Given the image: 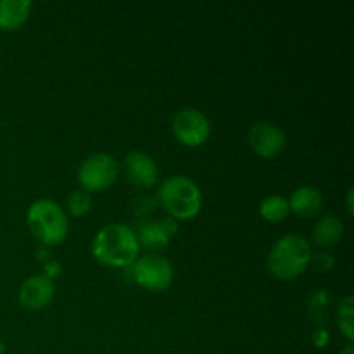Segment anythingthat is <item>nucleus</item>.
Returning <instances> with one entry per match:
<instances>
[{"label": "nucleus", "instance_id": "ddd939ff", "mask_svg": "<svg viewBox=\"0 0 354 354\" xmlns=\"http://www.w3.org/2000/svg\"><path fill=\"white\" fill-rule=\"evenodd\" d=\"M342 234H344V225H342L341 218L335 214H325L322 216L317 223L313 225V241L322 248H330V245L337 244L341 241Z\"/></svg>", "mask_w": 354, "mask_h": 354}, {"label": "nucleus", "instance_id": "2eb2a0df", "mask_svg": "<svg viewBox=\"0 0 354 354\" xmlns=\"http://www.w3.org/2000/svg\"><path fill=\"white\" fill-rule=\"evenodd\" d=\"M289 213V203H287L286 197L279 196V194L265 197L261 206H259V214H261L266 221H272V223H279V221L286 220Z\"/></svg>", "mask_w": 354, "mask_h": 354}, {"label": "nucleus", "instance_id": "f8f14e48", "mask_svg": "<svg viewBox=\"0 0 354 354\" xmlns=\"http://www.w3.org/2000/svg\"><path fill=\"white\" fill-rule=\"evenodd\" d=\"M30 12V0H0V30H17L21 24L26 23Z\"/></svg>", "mask_w": 354, "mask_h": 354}, {"label": "nucleus", "instance_id": "b1692460", "mask_svg": "<svg viewBox=\"0 0 354 354\" xmlns=\"http://www.w3.org/2000/svg\"><path fill=\"white\" fill-rule=\"evenodd\" d=\"M0 354H6V344L2 341H0Z\"/></svg>", "mask_w": 354, "mask_h": 354}, {"label": "nucleus", "instance_id": "a211bd4d", "mask_svg": "<svg viewBox=\"0 0 354 354\" xmlns=\"http://www.w3.org/2000/svg\"><path fill=\"white\" fill-rule=\"evenodd\" d=\"M62 273V265L57 261V259H48L44 265V275L48 277L50 280H54L55 277H59Z\"/></svg>", "mask_w": 354, "mask_h": 354}, {"label": "nucleus", "instance_id": "20e7f679", "mask_svg": "<svg viewBox=\"0 0 354 354\" xmlns=\"http://www.w3.org/2000/svg\"><path fill=\"white\" fill-rule=\"evenodd\" d=\"M26 221L33 237L44 245L59 244L64 241L69 230L64 209L48 197H41L30 204Z\"/></svg>", "mask_w": 354, "mask_h": 354}, {"label": "nucleus", "instance_id": "dca6fc26", "mask_svg": "<svg viewBox=\"0 0 354 354\" xmlns=\"http://www.w3.org/2000/svg\"><path fill=\"white\" fill-rule=\"evenodd\" d=\"M353 296H346L337 306V324L341 327V332L346 335L349 342L354 339V327H353Z\"/></svg>", "mask_w": 354, "mask_h": 354}, {"label": "nucleus", "instance_id": "7ed1b4c3", "mask_svg": "<svg viewBox=\"0 0 354 354\" xmlns=\"http://www.w3.org/2000/svg\"><path fill=\"white\" fill-rule=\"evenodd\" d=\"M158 196L166 213L175 220H190L197 216L203 207V192L199 185L185 175L166 178L159 187Z\"/></svg>", "mask_w": 354, "mask_h": 354}, {"label": "nucleus", "instance_id": "5701e85b", "mask_svg": "<svg viewBox=\"0 0 354 354\" xmlns=\"http://www.w3.org/2000/svg\"><path fill=\"white\" fill-rule=\"evenodd\" d=\"M341 354H354V348H353V344H351V342H349V344L346 346L344 349H342Z\"/></svg>", "mask_w": 354, "mask_h": 354}, {"label": "nucleus", "instance_id": "6e6552de", "mask_svg": "<svg viewBox=\"0 0 354 354\" xmlns=\"http://www.w3.org/2000/svg\"><path fill=\"white\" fill-rule=\"evenodd\" d=\"M249 144L256 154L272 159L279 156L286 147V133L277 124L259 121V123L252 124L251 131H249Z\"/></svg>", "mask_w": 354, "mask_h": 354}, {"label": "nucleus", "instance_id": "6ab92c4d", "mask_svg": "<svg viewBox=\"0 0 354 354\" xmlns=\"http://www.w3.org/2000/svg\"><path fill=\"white\" fill-rule=\"evenodd\" d=\"M315 263H317L318 268L330 270L332 265H334V258H332L330 254H327V252H320V254L315 258Z\"/></svg>", "mask_w": 354, "mask_h": 354}, {"label": "nucleus", "instance_id": "0eeeda50", "mask_svg": "<svg viewBox=\"0 0 354 354\" xmlns=\"http://www.w3.org/2000/svg\"><path fill=\"white\" fill-rule=\"evenodd\" d=\"M171 130L176 140L189 147H197L207 140L211 133V124L206 114L194 107H185L173 116Z\"/></svg>", "mask_w": 354, "mask_h": 354}, {"label": "nucleus", "instance_id": "f3484780", "mask_svg": "<svg viewBox=\"0 0 354 354\" xmlns=\"http://www.w3.org/2000/svg\"><path fill=\"white\" fill-rule=\"evenodd\" d=\"M90 207H92V197L85 190H75L68 197V209L73 216H85L90 211Z\"/></svg>", "mask_w": 354, "mask_h": 354}, {"label": "nucleus", "instance_id": "f03ea898", "mask_svg": "<svg viewBox=\"0 0 354 354\" xmlns=\"http://www.w3.org/2000/svg\"><path fill=\"white\" fill-rule=\"evenodd\" d=\"M313 259L311 245L303 235L287 234L273 244L268 254V272L279 280H294Z\"/></svg>", "mask_w": 354, "mask_h": 354}, {"label": "nucleus", "instance_id": "9b49d317", "mask_svg": "<svg viewBox=\"0 0 354 354\" xmlns=\"http://www.w3.org/2000/svg\"><path fill=\"white\" fill-rule=\"evenodd\" d=\"M287 203H289V209L292 213L299 214L303 218H310L315 216L322 209V206H324V196L315 187L303 185L290 194Z\"/></svg>", "mask_w": 354, "mask_h": 354}, {"label": "nucleus", "instance_id": "aec40b11", "mask_svg": "<svg viewBox=\"0 0 354 354\" xmlns=\"http://www.w3.org/2000/svg\"><path fill=\"white\" fill-rule=\"evenodd\" d=\"M159 225L165 228V232L169 235V237H171V235H175L176 230H178V223H176L175 218H162V220L159 221Z\"/></svg>", "mask_w": 354, "mask_h": 354}, {"label": "nucleus", "instance_id": "f257e3e1", "mask_svg": "<svg viewBox=\"0 0 354 354\" xmlns=\"http://www.w3.org/2000/svg\"><path fill=\"white\" fill-rule=\"evenodd\" d=\"M137 235L128 225L109 223L100 228L92 242V254L99 263L113 268H128L138 258Z\"/></svg>", "mask_w": 354, "mask_h": 354}, {"label": "nucleus", "instance_id": "423d86ee", "mask_svg": "<svg viewBox=\"0 0 354 354\" xmlns=\"http://www.w3.org/2000/svg\"><path fill=\"white\" fill-rule=\"evenodd\" d=\"M120 173V165L116 159L106 152L92 154L80 165L78 180L85 192L104 190L114 183Z\"/></svg>", "mask_w": 354, "mask_h": 354}, {"label": "nucleus", "instance_id": "4468645a", "mask_svg": "<svg viewBox=\"0 0 354 354\" xmlns=\"http://www.w3.org/2000/svg\"><path fill=\"white\" fill-rule=\"evenodd\" d=\"M137 241L140 248H145L147 251L156 252L159 254V251L166 248L169 244V235L166 234L165 228L159 225V221H149V223H144L138 230Z\"/></svg>", "mask_w": 354, "mask_h": 354}, {"label": "nucleus", "instance_id": "39448f33", "mask_svg": "<svg viewBox=\"0 0 354 354\" xmlns=\"http://www.w3.org/2000/svg\"><path fill=\"white\" fill-rule=\"evenodd\" d=\"M130 268L135 282L151 292L166 290L175 279V272H173V265L169 263V259L161 254H156V252H147V254L137 258Z\"/></svg>", "mask_w": 354, "mask_h": 354}, {"label": "nucleus", "instance_id": "1a4fd4ad", "mask_svg": "<svg viewBox=\"0 0 354 354\" xmlns=\"http://www.w3.org/2000/svg\"><path fill=\"white\" fill-rule=\"evenodd\" d=\"M124 175L127 180L135 187L149 189L156 185L159 178V168L154 158L144 151H133L124 158Z\"/></svg>", "mask_w": 354, "mask_h": 354}, {"label": "nucleus", "instance_id": "4be33fe9", "mask_svg": "<svg viewBox=\"0 0 354 354\" xmlns=\"http://www.w3.org/2000/svg\"><path fill=\"white\" fill-rule=\"evenodd\" d=\"M348 211L353 214V189L348 190Z\"/></svg>", "mask_w": 354, "mask_h": 354}, {"label": "nucleus", "instance_id": "412c9836", "mask_svg": "<svg viewBox=\"0 0 354 354\" xmlns=\"http://www.w3.org/2000/svg\"><path fill=\"white\" fill-rule=\"evenodd\" d=\"M315 342H317L318 346H324L325 342H328V334L325 330H318L317 334H315Z\"/></svg>", "mask_w": 354, "mask_h": 354}, {"label": "nucleus", "instance_id": "9d476101", "mask_svg": "<svg viewBox=\"0 0 354 354\" xmlns=\"http://www.w3.org/2000/svg\"><path fill=\"white\" fill-rule=\"evenodd\" d=\"M54 294V280H50L48 277H45L44 273H40V275L28 277V279L21 283L17 299H19L21 306L28 308V310H41V308L48 306V304L52 303Z\"/></svg>", "mask_w": 354, "mask_h": 354}]
</instances>
